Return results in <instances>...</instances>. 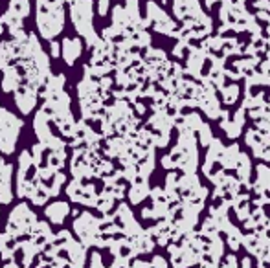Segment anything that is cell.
<instances>
[{
  "mask_svg": "<svg viewBox=\"0 0 270 268\" xmlns=\"http://www.w3.org/2000/svg\"><path fill=\"white\" fill-rule=\"evenodd\" d=\"M65 19H63V7L61 4H53L51 0H48L46 4V11L43 7H39V13H37V26L41 35L46 39L55 37L63 29Z\"/></svg>",
  "mask_w": 270,
  "mask_h": 268,
  "instance_id": "6da1fadb",
  "label": "cell"
},
{
  "mask_svg": "<svg viewBox=\"0 0 270 268\" xmlns=\"http://www.w3.org/2000/svg\"><path fill=\"white\" fill-rule=\"evenodd\" d=\"M21 127V120H17V116L0 107V151L6 154H11L15 151V144H17Z\"/></svg>",
  "mask_w": 270,
  "mask_h": 268,
  "instance_id": "7a4b0ae2",
  "label": "cell"
},
{
  "mask_svg": "<svg viewBox=\"0 0 270 268\" xmlns=\"http://www.w3.org/2000/svg\"><path fill=\"white\" fill-rule=\"evenodd\" d=\"M72 19L81 35L87 37L88 41L94 39V31H92V4L88 0H75V4L72 6Z\"/></svg>",
  "mask_w": 270,
  "mask_h": 268,
  "instance_id": "3957f363",
  "label": "cell"
},
{
  "mask_svg": "<svg viewBox=\"0 0 270 268\" xmlns=\"http://www.w3.org/2000/svg\"><path fill=\"white\" fill-rule=\"evenodd\" d=\"M81 41L79 39H65L63 44H61V53H63V59H65L66 65L72 66L77 57L81 55Z\"/></svg>",
  "mask_w": 270,
  "mask_h": 268,
  "instance_id": "277c9868",
  "label": "cell"
},
{
  "mask_svg": "<svg viewBox=\"0 0 270 268\" xmlns=\"http://www.w3.org/2000/svg\"><path fill=\"white\" fill-rule=\"evenodd\" d=\"M35 94L31 92V90H22L19 94L15 96V103H17V107L21 109L22 114H28L31 112V109L35 107Z\"/></svg>",
  "mask_w": 270,
  "mask_h": 268,
  "instance_id": "5b68a950",
  "label": "cell"
},
{
  "mask_svg": "<svg viewBox=\"0 0 270 268\" xmlns=\"http://www.w3.org/2000/svg\"><path fill=\"white\" fill-rule=\"evenodd\" d=\"M50 53H51V57H59V55H61V43H57V41H51L50 43Z\"/></svg>",
  "mask_w": 270,
  "mask_h": 268,
  "instance_id": "8992f818",
  "label": "cell"
},
{
  "mask_svg": "<svg viewBox=\"0 0 270 268\" xmlns=\"http://www.w3.org/2000/svg\"><path fill=\"white\" fill-rule=\"evenodd\" d=\"M107 6H109V0H99V13H107Z\"/></svg>",
  "mask_w": 270,
  "mask_h": 268,
  "instance_id": "52a82bcc",
  "label": "cell"
}]
</instances>
